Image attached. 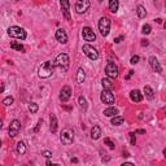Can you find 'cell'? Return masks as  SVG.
Returning a JSON list of instances; mask_svg holds the SVG:
<instances>
[{"label":"cell","instance_id":"ba28073f","mask_svg":"<svg viewBox=\"0 0 166 166\" xmlns=\"http://www.w3.org/2000/svg\"><path fill=\"white\" fill-rule=\"evenodd\" d=\"M20 130H21V122L18 121V119H13V121L11 122V125H9V130H8L9 136H11V138L17 136Z\"/></svg>","mask_w":166,"mask_h":166},{"label":"cell","instance_id":"7402d4cb","mask_svg":"<svg viewBox=\"0 0 166 166\" xmlns=\"http://www.w3.org/2000/svg\"><path fill=\"white\" fill-rule=\"evenodd\" d=\"M57 131V118L55 114H51V132L55 134Z\"/></svg>","mask_w":166,"mask_h":166},{"label":"cell","instance_id":"4316f807","mask_svg":"<svg viewBox=\"0 0 166 166\" xmlns=\"http://www.w3.org/2000/svg\"><path fill=\"white\" fill-rule=\"evenodd\" d=\"M11 48H13V49H16V51H20V52L25 51V47H23L21 43H17V42H12L11 43Z\"/></svg>","mask_w":166,"mask_h":166},{"label":"cell","instance_id":"d590c367","mask_svg":"<svg viewBox=\"0 0 166 166\" xmlns=\"http://www.w3.org/2000/svg\"><path fill=\"white\" fill-rule=\"evenodd\" d=\"M148 44H149V43H148V40H147V39H143V40H141V45H143V47H147Z\"/></svg>","mask_w":166,"mask_h":166},{"label":"cell","instance_id":"8fae6325","mask_svg":"<svg viewBox=\"0 0 166 166\" xmlns=\"http://www.w3.org/2000/svg\"><path fill=\"white\" fill-rule=\"evenodd\" d=\"M82 37H83V39H85L86 42H93V40L96 39L95 33H93V30L90 26L83 27V30H82Z\"/></svg>","mask_w":166,"mask_h":166},{"label":"cell","instance_id":"ee69618b","mask_svg":"<svg viewBox=\"0 0 166 166\" xmlns=\"http://www.w3.org/2000/svg\"><path fill=\"white\" fill-rule=\"evenodd\" d=\"M0 147H1V140H0Z\"/></svg>","mask_w":166,"mask_h":166},{"label":"cell","instance_id":"7c38bea8","mask_svg":"<svg viewBox=\"0 0 166 166\" xmlns=\"http://www.w3.org/2000/svg\"><path fill=\"white\" fill-rule=\"evenodd\" d=\"M70 96H71V88L69 87V86H64L61 92H60V100H61L62 103H65L70 99Z\"/></svg>","mask_w":166,"mask_h":166},{"label":"cell","instance_id":"cb8c5ba5","mask_svg":"<svg viewBox=\"0 0 166 166\" xmlns=\"http://www.w3.org/2000/svg\"><path fill=\"white\" fill-rule=\"evenodd\" d=\"M16 151H17L18 155H25V153H26V145H25V143H23V141H18Z\"/></svg>","mask_w":166,"mask_h":166},{"label":"cell","instance_id":"9c48e42d","mask_svg":"<svg viewBox=\"0 0 166 166\" xmlns=\"http://www.w3.org/2000/svg\"><path fill=\"white\" fill-rule=\"evenodd\" d=\"M100 100L104 104L112 105V104H114V95L110 92V90H103L101 95H100Z\"/></svg>","mask_w":166,"mask_h":166},{"label":"cell","instance_id":"f35d334b","mask_svg":"<svg viewBox=\"0 0 166 166\" xmlns=\"http://www.w3.org/2000/svg\"><path fill=\"white\" fill-rule=\"evenodd\" d=\"M135 134H145V131H144V130H136Z\"/></svg>","mask_w":166,"mask_h":166},{"label":"cell","instance_id":"83f0119b","mask_svg":"<svg viewBox=\"0 0 166 166\" xmlns=\"http://www.w3.org/2000/svg\"><path fill=\"white\" fill-rule=\"evenodd\" d=\"M78 103H79V105H81L82 109L87 110V101H86V99L83 97V96H79L78 97Z\"/></svg>","mask_w":166,"mask_h":166},{"label":"cell","instance_id":"f546056e","mask_svg":"<svg viewBox=\"0 0 166 166\" xmlns=\"http://www.w3.org/2000/svg\"><path fill=\"white\" fill-rule=\"evenodd\" d=\"M38 109H39V107H38V104H35V103H31V104L29 105V110H30L31 113H37Z\"/></svg>","mask_w":166,"mask_h":166},{"label":"cell","instance_id":"44dd1931","mask_svg":"<svg viewBox=\"0 0 166 166\" xmlns=\"http://www.w3.org/2000/svg\"><path fill=\"white\" fill-rule=\"evenodd\" d=\"M85 78H86L85 70H83L82 68H79V69H78V71H77V82H78V83H83Z\"/></svg>","mask_w":166,"mask_h":166},{"label":"cell","instance_id":"4fadbf2b","mask_svg":"<svg viewBox=\"0 0 166 166\" xmlns=\"http://www.w3.org/2000/svg\"><path fill=\"white\" fill-rule=\"evenodd\" d=\"M56 39H57V42L61 43V44H66V43H68V34L65 33L64 29H57Z\"/></svg>","mask_w":166,"mask_h":166},{"label":"cell","instance_id":"7bdbcfd3","mask_svg":"<svg viewBox=\"0 0 166 166\" xmlns=\"http://www.w3.org/2000/svg\"><path fill=\"white\" fill-rule=\"evenodd\" d=\"M1 127H3V121L0 119V129H1Z\"/></svg>","mask_w":166,"mask_h":166},{"label":"cell","instance_id":"7a4b0ae2","mask_svg":"<svg viewBox=\"0 0 166 166\" xmlns=\"http://www.w3.org/2000/svg\"><path fill=\"white\" fill-rule=\"evenodd\" d=\"M55 65L51 61H45L44 64L39 68V77L40 78H49L53 73Z\"/></svg>","mask_w":166,"mask_h":166},{"label":"cell","instance_id":"ac0fdd59","mask_svg":"<svg viewBox=\"0 0 166 166\" xmlns=\"http://www.w3.org/2000/svg\"><path fill=\"white\" fill-rule=\"evenodd\" d=\"M118 114V109L114 107H110L108 108V109L104 110V115H107V117H114V115Z\"/></svg>","mask_w":166,"mask_h":166},{"label":"cell","instance_id":"8d00e7d4","mask_svg":"<svg viewBox=\"0 0 166 166\" xmlns=\"http://www.w3.org/2000/svg\"><path fill=\"white\" fill-rule=\"evenodd\" d=\"M40 125H42V119H40V121H39V122H38L37 127H35V130H34V131H35V132H38V131H39V126H40Z\"/></svg>","mask_w":166,"mask_h":166},{"label":"cell","instance_id":"ab89813d","mask_svg":"<svg viewBox=\"0 0 166 166\" xmlns=\"http://www.w3.org/2000/svg\"><path fill=\"white\" fill-rule=\"evenodd\" d=\"M132 74H134V71H132V70H130V71H129V74H127V77H126V79H129L130 77L132 75Z\"/></svg>","mask_w":166,"mask_h":166},{"label":"cell","instance_id":"6da1fadb","mask_svg":"<svg viewBox=\"0 0 166 166\" xmlns=\"http://www.w3.org/2000/svg\"><path fill=\"white\" fill-rule=\"evenodd\" d=\"M53 65H55V66H57V68L62 69V71H66V70H68V68H69V56L66 53L57 55Z\"/></svg>","mask_w":166,"mask_h":166},{"label":"cell","instance_id":"52a82bcc","mask_svg":"<svg viewBox=\"0 0 166 166\" xmlns=\"http://www.w3.org/2000/svg\"><path fill=\"white\" fill-rule=\"evenodd\" d=\"M90 0H78L75 3V12L78 14H83L90 8Z\"/></svg>","mask_w":166,"mask_h":166},{"label":"cell","instance_id":"836d02e7","mask_svg":"<svg viewBox=\"0 0 166 166\" xmlns=\"http://www.w3.org/2000/svg\"><path fill=\"white\" fill-rule=\"evenodd\" d=\"M139 60H140V57H139V56H136V55H135V56H132V57H131L130 62H131V65H136V64H138V62H139Z\"/></svg>","mask_w":166,"mask_h":166},{"label":"cell","instance_id":"8992f818","mask_svg":"<svg viewBox=\"0 0 166 166\" xmlns=\"http://www.w3.org/2000/svg\"><path fill=\"white\" fill-rule=\"evenodd\" d=\"M60 140H61V143L65 144V145H69V144H71V143H73V140H74L73 131H71V130H69V129L64 130V131L61 132Z\"/></svg>","mask_w":166,"mask_h":166},{"label":"cell","instance_id":"ffe728a7","mask_svg":"<svg viewBox=\"0 0 166 166\" xmlns=\"http://www.w3.org/2000/svg\"><path fill=\"white\" fill-rule=\"evenodd\" d=\"M101 85H103V88H104V90H112L113 88V83H112V81H110V78H103Z\"/></svg>","mask_w":166,"mask_h":166},{"label":"cell","instance_id":"5bb4252c","mask_svg":"<svg viewBox=\"0 0 166 166\" xmlns=\"http://www.w3.org/2000/svg\"><path fill=\"white\" fill-rule=\"evenodd\" d=\"M60 4H61V9H62V13H64L65 18L70 20V13H69L70 4H69V0H60Z\"/></svg>","mask_w":166,"mask_h":166},{"label":"cell","instance_id":"277c9868","mask_svg":"<svg viewBox=\"0 0 166 166\" xmlns=\"http://www.w3.org/2000/svg\"><path fill=\"white\" fill-rule=\"evenodd\" d=\"M99 31L103 37H108L110 31V20L108 17H101L99 21Z\"/></svg>","mask_w":166,"mask_h":166},{"label":"cell","instance_id":"f1b7e54d","mask_svg":"<svg viewBox=\"0 0 166 166\" xmlns=\"http://www.w3.org/2000/svg\"><path fill=\"white\" fill-rule=\"evenodd\" d=\"M13 101H14V99L12 97V96H8V97H5V99L3 100V104L7 105V107H9V105L13 104Z\"/></svg>","mask_w":166,"mask_h":166},{"label":"cell","instance_id":"1f68e13d","mask_svg":"<svg viewBox=\"0 0 166 166\" xmlns=\"http://www.w3.org/2000/svg\"><path fill=\"white\" fill-rule=\"evenodd\" d=\"M129 136H130V143H131V145H135V144H136L135 132H130V134H129Z\"/></svg>","mask_w":166,"mask_h":166},{"label":"cell","instance_id":"e575fe53","mask_svg":"<svg viewBox=\"0 0 166 166\" xmlns=\"http://www.w3.org/2000/svg\"><path fill=\"white\" fill-rule=\"evenodd\" d=\"M42 156H44V157H47V158H51L52 153L49 152V151H44V152H42Z\"/></svg>","mask_w":166,"mask_h":166},{"label":"cell","instance_id":"f6af8a7d","mask_svg":"<svg viewBox=\"0 0 166 166\" xmlns=\"http://www.w3.org/2000/svg\"><path fill=\"white\" fill-rule=\"evenodd\" d=\"M155 1H157V0H155Z\"/></svg>","mask_w":166,"mask_h":166},{"label":"cell","instance_id":"60d3db41","mask_svg":"<svg viewBox=\"0 0 166 166\" xmlns=\"http://www.w3.org/2000/svg\"><path fill=\"white\" fill-rule=\"evenodd\" d=\"M123 157H129V152H125L123 151Z\"/></svg>","mask_w":166,"mask_h":166},{"label":"cell","instance_id":"2e32d148","mask_svg":"<svg viewBox=\"0 0 166 166\" xmlns=\"http://www.w3.org/2000/svg\"><path fill=\"white\" fill-rule=\"evenodd\" d=\"M130 99H131L134 103H140L143 100V93L139 90H132L130 92Z\"/></svg>","mask_w":166,"mask_h":166},{"label":"cell","instance_id":"484cf974","mask_svg":"<svg viewBox=\"0 0 166 166\" xmlns=\"http://www.w3.org/2000/svg\"><path fill=\"white\" fill-rule=\"evenodd\" d=\"M136 13H138L139 18H144L147 16V11L143 5H138V8H136Z\"/></svg>","mask_w":166,"mask_h":166},{"label":"cell","instance_id":"74e56055","mask_svg":"<svg viewBox=\"0 0 166 166\" xmlns=\"http://www.w3.org/2000/svg\"><path fill=\"white\" fill-rule=\"evenodd\" d=\"M122 39H123V37H118V38H115V39H114V43H119Z\"/></svg>","mask_w":166,"mask_h":166},{"label":"cell","instance_id":"4dcf8cb0","mask_svg":"<svg viewBox=\"0 0 166 166\" xmlns=\"http://www.w3.org/2000/svg\"><path fill=\"white\" fill-rule=\"evenodd\" d=\"M151 30H152V29H151V26H149V25H144L143 29H141V33L145 34V35H148V34H151Z\"/></svg>","mask_w":166,"mask_h":166},{"label":"cell","instance_id":"d4e9b609","mask_svg":"<svg viewBox=\"0 0 166 166\" xmlns=\"http://www.w3.org/2000/svg\"><path fill=\"white\" fill-rule=\"evenodd\" d=\"M123 123V117L121 115H114L112 118V125L113 126H119V125Z\"/></svg>","mask_w":166,"mask_h":166},{"label":"cell","instance_id":"d6986e66","mask_svg":"<svg viewBox=\"0 0 166 166\" xmlns=\"http://www.w3.org/2000/svg\"><path fill=\"white\" fill-rule=\"evenodd\" d=\"M118 7H119L118 0H109V11L112 13H115L118 11Z\"/></svg>","mask_w":166,"mask_h":166},{"label":"cell","instance_id":"3957f363","mask_svg":"<svg viewBox=\"0 0 166 166\" xmlns=\"http://www.w3.org/2000/svg\"><path fill=\"white\" fill-rule=\"evenodd\" d=\"M8 35L12 38H16V39H26V31L23 30L20 26H11L8 29Z\"/></svg>","mask_w":166,"mask_h":166},{"label":"cell","instance_id":"9a60e30c","mask_svg":"<svg viewBox=\"0 0 166 166\" xmlns=\"http://www.w3.org/2000/svg\"><path fill=\"white\" fill-rule=\"evenodd\" d=\"M149 65H151L152 70H153V71H156V73H161V71H162V68H161L160 62H158V60L156 59L155 56L149 57Z\"/></svg>","mask_w":166,"mask_h":166},{"label":"cell","instance_id":"e0dca14e","mask_svg":"<svg viewBox=\"0 0 166 166\" xmlns=\"http://www.w3.org/2000/svg\"><path fill=\"white\" fill-rule=\"evenodd\" d=\"M100 135H101V129L99 126H93L92 129H91V138H92L93 140H97V139L100 138Z\"/></svg>","mask_w":166,"mask_h":166},{"label":"cell","instance_id":"603a6c76","mask_svg":"<svg viewBox=\"0 0 166 166\" xmlns=\"http://www.w3.org/2000/svg\"><path fill=\"white\" fill-rule=\"evenodd\" d=\"M144 93H145V96L149 100H152V99L155 97V91L149 87V86H144Z\"/></svg>","mask_w":166,"mask_h":166},{"label":"cell","instance_id":"b9f144b4","mask_svg":"<svg viewBox=\"0 0 166 166\" xmlns=\"http://www.w3.org/2000/svg\"><path fill=\"white\" fill-rule=\"evenodd\" d=\"M156 22H157V23H161V22H162V20H161V18H157V20H156Z\"/></svg>","mask_w":166,"mask_h":166},{"label":"cell","instance_id":"5b68a950","mask_svg":"<svg viewBox=\"0 0 166 166\" xmlns=\"http://www.w3.org/2000/svg\"><path fill=\"white\" fill-rule=\"evenodd\" d=\"M82 51H83V53L86 55V56L88 57L90 60H97L99 59V52L96 48H93L92 45L90 44H85L83 45V48H82Z\"/></svg>","mask_w":166,"mask_h":166},{"label":"cell","instance_id":"30bf717a","mask_svg":"<svg viewBox=\"0 0 166 166\" xmlns=\"http://www.w3.org/2000/svg\"><path fill=\"white\" fill-rule=\"evenodd\" d=\"M105 73H107L108 78H117L118 77V66L114 62H109L105 68Z\"/></svg>","mask_w":166,"mask_h":166},{"label":"cell","instance_id":"d6a6232c","mask_svg":"<svg viewBox=\"0 0 166 166\" xmlns=\"http://www.w3.org/2000/svg\"><path fill=\"white\" fill-rule=\"evenodd\" d=\"M104 144H107V145L109 147L110 149H114V143H113V141L110 140L109 138H105V139H104Z\"/></svg>","mask_w":166,"mask_h":166}]
</instances>
